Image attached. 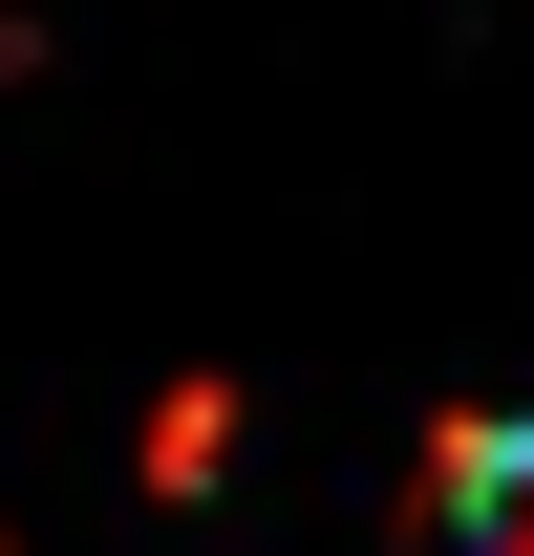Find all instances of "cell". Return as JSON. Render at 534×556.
Returning <instances> with one entry per match:
<instances>
[{
  "mask_svg": "<svg viewBox=\"0 0 534 556\" xmlns=\"http://www.w3.org/2000/svg\"><path fill=\"white\" fill-rule=\"evenodd\" d=\"M428 514L470 556H534V428H428Z\"/></svg>",
  "mask_w": 534,
  "mask_h": 556,
  "instance_id": "6da1fadb",
  "label": "cell"
},
{
  "mask_svg": "<svg viewBox=\"0 0 534 556\" xmlns=\"http://www.w3.org/2000/svg\"><path fill=\"white\" fill-rule=\"evenodd\" d=\"M129 471H150V492H214V471H236V386H214V364L150 407V450H129Z\"/></svg>",
  "mask_w": 534,
  "mask_h": 556,
  "instance_id": "7a4b0ae2",
  "label": "cell"
}]
</instances>
